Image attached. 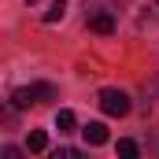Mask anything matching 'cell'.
I'll return each mask as SVG.
<instances>
[{"instance_id": "obj_1", "label": "cell", "mask_w": 159, "mask_h": 159, "mask_svg": "<svg viewBox=\"0 0 159 159\" xmlns=\"http://www.w3.org/2000/svg\"><path fill=\"white\" fill-rule=\"evenodd\" d=\"M52 96H56V89L41 81V85H22V89H15V93H11V104H15V107H30V104L52 100Z\"/></svg>"}, {"instance_id": "obj_2", "label": "cell", "mask_w": 159, "mask_h": 159, "mask_svg": "<svg viewBox=\"0 0 159 159\" xmlns=\"http://www.w3.org/2000/svg\"><path fill=\"white\" fill-rule=\"evenodd\" d=\"M100 107H104L107 115L122 119V115L129 111V96H126L122 89H104V93H100Z\"/></svg>"}, {"instance_id": "obj_3", "label": "cell", "mask_w": 159, "mask_h": 159, "mask_svg": "<svg viewBox=\"0 0 159 159\" xmlns=\"http://www.w3.org/2000/svg\"><path fill=\"white\" fill-rule=\"evenodd\" d=\"M89 26H93L96 34H111V30H115V15H111V11H93V15H89Z\"/></svg>"}, {"instance_id": "obj_4", "label": "cell", "mask_w": 159, "mask_h": 159, "mask_svg": "<svg viewBox=\"0 0 159 159\" xmlns=\"http://www.w3.org/2000/svg\"><path fill=\"white\" fill-rule=\"evenodd\" d=\"M81 133H85L89 144H107V126H104V122H89Z\"/></svg>"}, {"instance_id": "obj_5", "label": "cell", "mask_w": 159, "mask_h": 159, "mask_svg": "<svg viewBox=\"0 0 159 159\" xmlns=\"http://www.w3.org/2000/svg\"><path fill=\"white\" fill-rule=\"evenodd\" d=\"M74 126H78L74 111H59V115H56V129H59V133H70Z\"/></svg>"}, {"instance_id": "obj_6", "label": "cell", "mask_w": 159, "mask_h": 159, "mask_svg": "<svg viewBox=\"0 0 159 159\" xmlns=\"http://www.w3.org/2000/svg\"><path fill=\"white\" fill-rule=\"evenodd\" d=\"M26 148H30V152H44V148H48V137H44V129H34V133L26 137Z\"/></svg>"}, {"instance_id": "obj_7", "label": "cell", "mask_w": 159, "mask_h": 159, "mask_svg": "<svg viewBox=\"0 0 159 159\" xmlns=\"http://www.w3.org/2000/svg\"><path fill=\"white\" fill-rule=\"evenodd\" d=\"M63 11H67V0H52V7L44 11V22H59Z\"/></svg>"}, {"instance_id": "obj_8", "label": "cell", "mask_w": 159, "mask_h": 159, "mask_svg": "<svg viewBox=\"0 0 159 159\" xmlns=\"http://www.w3.org/2000/svg\"><path fill=\"white\" fill-rule=\"evenodd\" d=\"M119 156L122 159H133L137 156V144H133V141H119Z\"/></svg>"}, {"instance_id": "obj_9", "label": "cell", "mask_w": 159, "mask_h": 159, "mask_svg": "<svg viewBox=\"0 0 159 159\" xmlns=\"http://www.w3.org/2000/svg\"><path fill=\"white\" fill-rule=\"evenodd\" d=\"M144 11H152V15H159V0H156V4H152V7H144Z\"/></svg>"}, {"instance_id": "obj_10", "label": "cell", "mask_w": 159, "mask_h": 159, "mask_svg": "<svg viewBox=\"0 0 159 159\" xmlns=\"http://www.w3.org/2000/svg\"><path fill=\"white\" fill-rule=\"evenodd\" d=\"M26 4H34V0H26Z\"/></svg>"}]
</instances>
